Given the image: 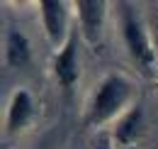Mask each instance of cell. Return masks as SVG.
<instances>
[{
    "label": "cell",
    "instance_id": "6da1fadb",
    "mask_svg": "<svg viewBox=\"0 0 158 149\" xmlns=\"http://www.w3.org/2000/svg\"><path fill=\"white\" fill-rule=\"evenodd\" d=\"M134 83L122 74H107L100 78V83L95 86V91L90 95L88 105H85V115L83 122L88 130H98L102 125L119 120L124 112L129 110L134 103Z\"/></svg>",
    "mask_w": 158,
    "mask_h": 149
},
{
    "label": "cell",
    "instance_id": "7a4b0ae2",
    "mask_svg": "<svg viewBox=\"0 0 158 149\" xmlns=\"http://www.w3.org/2000/svg\"><path fill=\"white\" fill-rule=\"evenodd\" d=\"M119 32H122V42L127 47V54L131 56V61L139 66V71L151 76L156 71L158 54L151 44V37L146 34V27L141 25L131 5H122L119 12Z\"/></svg>",
    "mask_w": 158,
    "mask_h": 149
},
{
    "label": "cell",
    "instance_id": "3957f363",
    "mask_svg": "<svg viewBox=\"0 0 158 149\" xmlns=\"http://www.w3.org/2000/svg\"><path fill=\"white\" fill-rule=\"evenodd\" d=\"M39 15H41V27L49 39L51 49L61 52L66 42L71 39L68 32V5L61 0H39Z\"/></svg>",
    "mask_w": 158,
    "mask_h": 149
},
{
    "label": "cell",
    "instance_id": "277c9868",
    "mask_svg": "<svg viewBox=\"0 0 158 149\" xmlns=\"http://www.w3.org/2000/svg\"><path fill=\"white\" fill-rule=\"evenodd\" d=\"M73 7H76V17H78V27L83 32V37L90 44H98L100 37H102L107 2H102V0H78V2H73Z\"/></svg>",
    "mask_w": 158,
    "mask_h": 149
},
{
    "label": "cell",
    "instance_id": "5b68a950",
    "mask_svg": "<svg viewBox=\"0 0 158 149\" xmlns=\"http://www.w3.org/2000/svg\"><path fill=\"white\" fill-rule=\"evenodd\" d=\"M32 117H34V100L24 88H17L5 110V132H10V134L22 132L32 122Z\"/></svg>",
    "mask_w": 158,
    "mask_h": 149
},
{
    "label": "cell",
    "instance_id": "8992f818",
    "mask_svg": "<svg viewBox=\"0 0 158 149\" xmlns=\"http://www.w3.org/2000/svg\"><path fill=\"white\" fill-rule=\"evenodd\" d=\"M54 76L63 91H71L78 81V42L71 34L66 47L54 54Z\"/></svg>",
    "mask_w": 158,
    "mask_h": 149
},
{
    "label": "cell",
    "instance_id": "52a82bcc",
    "mask_svg": "<svg viewBox=\"0 0 158 149\" xmlns=\"http://www.w3.org/2000/svg\"><path fill=\"white\" fill-rule=\"evenodd\" d=\"M141 122H143V112L139 105H131L117 120L114 130H112V142L117 147H134L136 137L141 134Z\"/></svg>",
    "mask_w": 158,
    "mask_h": 149
},
{
    "label": "cell",
    "instance_id": "ba28073f",
    "mask_svg": "<svg viewBox=\"0 0 158 149\" xmlns=\"http://www.w3.org/2000/svg\"><path fill=\"white\" fill-rule=\"evenodd\" d=\"M5 61L12 69H27L32 61V47L17 27L7 29L5 34Z\"/></svg>",
    "mask_w": 158,
    "mask_h": 149
},
{
    "label": "cell",
    "instance_id": "9c48e42d",
    "mask_svg": "<svg viewBox=\"0 0 158 149\" xmlns=\"http://www.w3.org/2000/svg\"><path fill=\"white\" fill-rule=\"evenodd\" d=\"M110 144H112V137H110V134H100V139H98V149H112Z\"/></svg>",
    "mask_w": 158,
    "mask_h": 149
},
{
    "label": "cell",
    "instance_id": "30bf717a",
    "mask_svg": "<svg viewBox=\"0 0 158 149\" xmlns=\"http://www.w3.org/2000/svg\"><path fill=\"white\" fill-rule=\"evenodd\" d=\"M117 149H136V147H117Z\"/></svg>",
    "mask_w": 158,
    "mask_h": 149
}]
</instances>
